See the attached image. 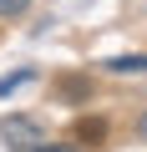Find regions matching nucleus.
<instances>
[{
  "label": "nucleus",
  "instance_id": "obj_1",
  "mask_svg": "<svg viewBox=\"0 0 147 152\" xmlns=\"http://www.w3.org/2000/svg\"><path fill=\"white\" fill-rule=\"evenodd\" d=\"M0 137L10 142V152H51L46 127L36 117H5V122H0Z\"/></svg>",
  "mask_w": 147,
  "mask_h": 152
},
{
  "label": "nucleus",
  "instance_id": "obj_2",
  "mask_svg": "<svg viewBox=\"0 0 147 152\" xmlns=\"http://www.w3.org/2000/svg\"><path fill=\"white\" fill-rule=\"evenodd\" d=\"M76 142H107V122L102 117H81L76 122Z\"/></svg>",
  "mask_w": 147,
  "mask_h": 152
},
{
  "label": "nucleus",
  "instance_id": "obj_3",
  "mask_svg": "<svg viewBox=\"0 0 147 152\" xmlns=\"http://www.w3.org/2000/svg\"><path fill=\"white\" fill-rule=\"evenodd\" d=\"M107 71H117V76H147V56H117V61H107Z\"/></svg>",
  "mask_w": 147,
  "mask_h": 152
},
{
  "label": "nucleus",
  "instance_id": "obj_4",
  "mask_svg": "<svg viewBox=\"0 0 147 152\" xmlns=\"http://www.w3.org/2000/svg\"><path fill=\"white\" fill-rule=\"evenodd\" d=\"M26 10H31V0H0V20H15Z\"/></svg>",
  "mask_w": 147,
  "mask_h": 152
},
{
  "label": "nucleus",
  "instance_id": "obj_5",
  "mask_svg": "<svg viewBox=\"0 0 147 152\" xmlns=\"http://www.w3.org/2000/svg\"><path fill=\"white\" fill-rule=\"evenodd\" d=\"M137 132H142V137H147V112H142V117H137Z\"/></svg>",
  "mask_w": 147,
  "mask_h": 152
}]
</instances>
